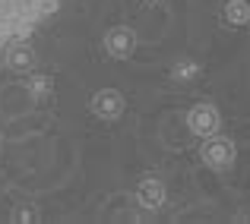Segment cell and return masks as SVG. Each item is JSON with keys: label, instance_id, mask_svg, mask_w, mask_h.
I'll list each match as a JSON object with an SVG mask.
<instances>
[{"label": "cell", "instance_id": "6da1fadb", "mask_svg": "<svg viewBox=\"0 0 250 224\" xmlns=\"http://www.w3.org/2000/svg\"><path fill=\"white\" fill-rule=\"evenodd\" d=\"M61 6L63 0H0V51L29 41Z\"/></svg>", "mask_w": 250, "mask_h": 224}]
</instances>
